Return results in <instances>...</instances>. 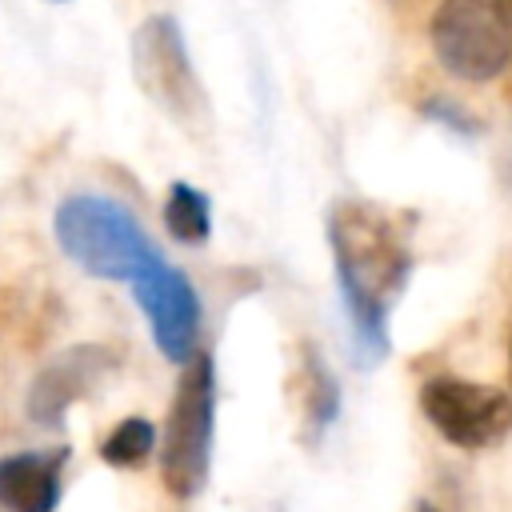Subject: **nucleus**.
I'll return each instance as SVG.
<instances>
[{
  "label": "nucleus",
  "instance_id": "obj_1",
  "mask_svg": "<svg viewBox=\"0 0 512 512\" xmlns=\"http://www.w3.org/2000/svg\"><path fill=\"white\" fill-rule=\"evenodd\" d=\"M328 244L344 316L360 352V364L388 356V312L412 272L404 228L368 200H336L328 212Z\"/></svg>",
  "mask_w": 512,
  "mask_h": 512
},
{
  "label": "nucleus",
  "instance_id": "obj_2",
  "mask_svg": "<svg viewBox=\"0 0 512 512\" xmlns=\"http://www.w3.org/2000/svg\"><path fill=\"white\" fill-rule=\"evenodd\" d=\"M52 232L64 256L100 280H140L144 272L164 264L140 220L120 200L96 192L64 196L56 204Z\"/></svg>",
  "mask_w": 512,
  "mask_h": 512
},
{
  "label": "nucleus",
  "instance_id": "obj_3",
  "mask_svg": "<svg viewBox=\"0 0 512 512\" xmlns=\"http://www.w3.org/2000/svg\"><path fill=\"white\" fill-rule=\"evenodd\" d=\"M212 424H216V368L208 352H196L184 364L160 436V476L164 488L180 500H192L208 480Z\"/></svg>",
  "mask_w": 512,
  "mask_h": 512
},
{
  "label": "nucleus",
  "instance_id": "obj_4",
  "mask_svg": "<svg viewBox=\"0 0 512 512\" xmlns=\"http://www.w3.org/2000/svg\"><path fill=\"white\" fill-rule=\"evenodd\" d=\"M428 40L448 76L488 84L512 64V0H440Z\"/></svg>",
  "mask_w": 512,
  "mask_h": 512
},
{
  "label": "nucleus",
  "instance_id": "obj_5",
  "mask_svg": "<svg viewBox=\"0 0 512 512\" xmlns=\"http://www.w3.org/2000/svg\"><path fill=\"white\" fill-rule=\"evenodd\" d=\"M132 76L140 84V92L176 124L192 128L196 120H204V88L196 80L184 32L176 24V16L168 12H152L136 32H132Z\"/></svg>",
  "mask_w": 512,
  "mask_h": 512
},
{
  "label": "nucleus",
  "instance_id": "obj_6",
  "mask_svg": "<svg viewBox=\"0 0 512 512\" xmlns=\"http://www.w3.org/2000/svg\"><path fill=\"white\" fill-rule=\"evenodd\" d=\"M420 412L448 444L464 452L492 448L512 432V400L500 388H488V384H476L452 372L424 380Z\"/></svg>",
  "mask_w": 512,
  "mask_h": 512
},
{
  "label": "nucleus",
  "instance_id": "obj_7",
  "mask_svg": "<svg viewBox=\"0 0 512 512\" xmlns=\"http://www.w3.org/2000/svg\"><path fill=\"white\" fill-rule=\"evenodd\" d=\"M132 296H136L140 312L148 316L156 348L172 364H188L196 356V340H200V296H196L192 280L180 268L156 264L152 272L132 280Z\"/></svg>",
  "mask_w": 512,
  "mask_h": 512
},
{
  "label": "nucleus",
  "instance_id": "obj_8",
  "mask_svg": "<svg viewBox=\"0 0 512 512\" xmlns=\"http://www.w3.org/2000/svg\"><path fill=\"white\" fill-rule=\"evenodd\" d=\"M108 368H112L108 348H92V344L68 348L56 364H48V368L36 376V384H32V392H28V416H32L36 424L56 428V424L64 420V412H68Z\"/></svg>",
  "mask_w": 512,
  "mask_h": 512
},
{
  "label": "nucleus",
  "instance_id": "obj_9",
  "mask_svg": "<svg viewBox=\"0 0 512 512\" xmlns=\"http://www.w3.org/2000/svg\"><path fill=\"white\" fill-rule=\"evenodd\" d=\"M64 460V448L0 456V504L8 512H56Z\"/></svg>",
  "mask_w": 512,
  "mask_h": 512
},
{
  "label": "nucleus",
  "instance_id": "obj_10",
  "mask_svg": "<svg viewBox=\"0 0 512 512\" xmlns=\"http://www.w3.org/2000/svg\"><path fill=\"white\" fill-rule=\"evenodd\" d=\"M164 228H168L172 240H180L188 248L204 244L212 236V204H208V196L200 188L176 180L168 188V200H164Z\"/></svg>",
  "mask_w": 512,
  "mask_h": 512
},
{
  "label": "nucleus",
  "instance_id": "obj_11",
  "mask_svg": "<svg viewBox=\"0 0 512 512\" xmlns=\"http://www.w3.org/2000/svg\"><path fill=\"white\" fill-rule=\"evenodd\" d=\"M152 448H156V428L144 416H128L104 436L100 460L112 468H140L152 456Z\"/></svg>",
  "mask_w": 512,
  "mask_h": 512
},
{
  "label": "nucleus",
  "instance_id": "obj_12",
  "mask_svg": "<svg viewBox=\"0 0 512 512\" xmlns=\"http://www.w3.org/2000/svg\"><path fill=\"white\" fill-rule=\"evenodd\" d=\"M304 376H308V424L316 428V432H324L332 420H336V412H340V388H336V380H332V372H328V364L316 356V352H308L304 356Z\"/></svg>",
  "mask_w": 512,
  "mask_h": 512
},
{
  "label": "nucleus",
  "instance_id": "obj_13",
  "mask_svg": "<svg viewBox=\"0 0 512 512\" xmlns=\"http://www.w3.org/2000/svg\"><path fill=\"white\" fill-rule=\"evenodd\" d=\"M412 512H436V508H432V504H424V500H420V504H416V508H412Z\"/></svg>",
  "mask_w": 512,
  "mask_h": 512
},
{
  "label": "nucleus",
  "instance_id": "obj_14",
  "mask_svg": "<svg viewBox=\"0 0 512 512\" xmlns=\"http://www.w3.org/2000/svg\"><path fill=\"white\" fill-rule=\"evenodd\" d=\"M508 368H512V340H508Z\"/></svg>",
  "mask_w": 512,
  "mask_h": 512
},
{
  "label": "nucleus",
  "instance_id": "obj_15",
  "mask_svg": "<svg viewBox=\"0 0 512 512\" xmlns=\"http://www.w3.org/2000/svg\"><path fill=\"white\" fill-rule=\"evenodd\" d=\"M52 4H68V0H52Z\"/></svg>",
  "mask_w": 512,
  "mask_h": 512
}]
</instances>
